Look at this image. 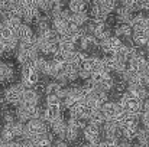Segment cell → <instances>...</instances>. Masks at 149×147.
Here are the masks:
<instances>
[{
	"instance_id": "obj_1",
	"label": "cell",
	"mask_w": 149,
	"mask_h": 147,
	"mask_svg": "<svg viewBox=\"0 0 149 147\" xmlns=\"http://www.w3.org/2000/svg\"><path fill=\"white\" fill-rule=\"evenodd\" d=\"M26 87L19 82V84H13L10 87H7L4 90V98H6V102L10 104V105H19L22 102V95H23V90Z\"/></svg>"
},
{
	"instance_id": "obj_2",
	"label": "cell",
	"mask_w": 149,
	"mask_h": 147,
	"mask_svg": "<svg viewBox=\"0 0 149 147\" xmlns=\"http://www.w3.org/2000/svg\"><path fill=\"white\" fill-rule=\"evenodd\" d=\"M83 137L90 146H99L100 139H101V127L88 123L83 128Z\"/></svg>"
},
{
	"instance_id": "obj_3",
	"label": "cell",
	"mask_w": 149,
	"mask_h": 147,
	"mask_svg": "<svg viewBox=\"0 0 149 147\" xmlns=\"http://www.w3.org/2000/svg\"><path fill=\"white\" fill-rule=\"evenodd\" d=\"M39 98H41V94L33 88H25L23 90V95H22V102L23 105H32V104H39ZM19 104V105H20Z\"/></svg>"
},
{
	"instance_id": "obj_4",
	"label": "cell",
	"mask_w": 149,
	"mask_h": 147,
	"mask_svg": "<svg viewBox=\"0 0 149 147\" xmlns=\"http://www.w3.org/2000/svg\"><path fill=\"white\" fill-rule=\"evenodd\" d=\"M101 111L106 117V120H114V117L117 115V112L120 111V107H119V102L117 101H107L101 105Z\"/></svg>"
},
{
	"instance_id": "obj_5",
	"label": "cell",
	"mask_w": 149,
	"mask_h": 147,
	"mask_svg": "<svg viewBox=\"0 0 149 147\" xmlns=\"http://www.w3.org/2000/svg\"><path fill=\"white\" fill-rule=\"evenodd\" d=\"M16 38L19 39V42H25V41H33V39L36 38V35H35V32L32 30L31 25L23 22L22 26L19 28L17 33H16Z\"/></svg>"
},
{
	"instance_id": "obj_6",
	"label": "cell",
	"mask_w": 149,
	"mask_h": 147,
	"mask_svg": "<svg viewBox=\"0 0 149 147\" xmlns=\"http://www.w3.org/2000/svg\"><path fill=\"white\" fill-rule=\"evenodd\" d=\"M130 25H132L133 30H146V28H148V25H149V16H145L143 13L138 12L133 16Z\"/></svg>"
},
{
	"instance_id": "obj_7",
	"label": "cell",
	"mask_w": 149,
	"mask_h": 147,
	"mask_svg": "<svg viewBox=\"0 0 149 147\" xmlns=\"http://www.w3.org/2000/svg\"><path fill=\"white\" fill-rule=\"evenodd\" d=\"M113 32H114V35H116V36H119V38H125V36L132 35L133 28H132V25H130V23L116 22V25H114V28H113Z\"/></svg>"
},
{
	"instance_id": "obj_8",
	"label": "cell",
	"mask_w": 149,
	"mask_h": 147,
	"mask_svg": "<svg viewBox=\"0 0 149 147\" xmlns=\"http://www.w3.org/2000/svg\"><path fill=\"white\" fill-rule=\"evenodd\" d=\"M15 77V72H13V68L9 65V63H4L0 61V84H4V82H10Z\"/></svg>"
},
{
	"instance_id": "obj_9",
	"label": "cell",
	"mask_w": 149,
	"mask_h": 147,
	"mask_svg": "<svg viewBox=\"0 0 149 147\" xmlns=\"http://www.w3.org/2000/svg\"><path fill=\"white\" fill-rule=\"evenodd\" d=\"M132 38H133V45L141 46V48H145L146 43L149 42V36L145 30H133Z\"/></svg>"
},
{
	"instance_id": "obj_10",
	"label": "cell",
	"mask_w": 149,
	"mask_h": 147,
	"mask_svg": "<svg viewBox=\"0 0 149 147\" xmlns=\"http://www.w3.org/2000/svg\"><path fill=\"white\" fill-rule=\"evenodd\" d=\"M90 4L86 0H68V9L72 13H80V12H88Z\"/></svg>"
},
{
	"instance_id": "obj_11",
	"label": "cell",
	"mask_w": 149,
	"mask_h": 147,
	"mask_svg": "<svg viewBox=\"0 0 149 147\" xmlns=\"http://www.w3.org/2000/svg\"><path fill=\"white\" fill-rule=\"evenodd\" d=\"M22 23H23V20H22V17H10V19H7V20H4V25L15 33V36H16V33H17V30H19V28L22 26Z\"/></svg>"
},
{
	"instance_id": "obj_12",
	"label": "cell",
	"mask_w": 149,
	"mask_h": 147,
	"mask_svg": "<svg viewBox=\"0 0 149 147\" xmlns=\"http://www.w3.org/2000/svg\"><path fill=\"white\" fill-rule=\"evenodd\" d=\"M78 131H80V128L78 127H75V126H71V124H68L67 123V130H65V140L67 141H70V143H72V141H75L77 140V137H78Z\"/></svg>"
},
{
	"instance_id": "obj_13",
	"label": "cell",
	"mask_w": 149,
	"mask_h": 147,
	"mask_svg": "<svg viewBox=\"0 0 149 147\" xmlns=\"http://www.w3.org/2000/svg\"><path fill=\"white\" fill-rule=\"evenodd\" d=\"M72 22H75L78 26H84L88 20H90V14L88 12H80V13H72Z\"/></svg>"
},
{
	"instance_id": "obj_14",
	"label": "cell",
	"mask_w": 149,
	"mask_h": 147,
	"mask_svg": "<svg viewBox=\"0 0 149 147\" xmlns=\"http://www.w3.org/2000/svg\"><path fill=\"white\" fill-rule=\"evenodd\" d=\"M88 123H91V124H96V126H99V127H103V124L106 123V117H104V114H103V111H101V108L97 110L90 118H88Z\"/></svg>"
},
{
	"instance_id": "obj_15",
	"label": "cell",
	"mask_w": 149,
	"mask_h": 147,
	"mask_svg": "<svg viewBox=\"0 0 149 147\" xmlns=\"http://www.w3.org/2000/svg\"><path fill=\"white\" fill-rule=\"evenodd\" d=\"M114 84H116V81H114V78L110 75V74H107V77L103 79V82L99 85L100 90H103V91H107V92H110L113 88H114Z\"/></svg>"
},
{
	"instance_id": "obj_16",
	"label": "cell",
	"mask_w": 149,
	"mask_h": 147,
	"mask_svg": "<svg viewBox=\"0 0 149 147\" xmlns=\"http://www.w3.org/2000/svg\"><path fill=\"white\" fill-rule=\"evenodd\" d=\"M62 88V85L56 81V79H54V81H49V82H47V90H45V94L48 95V94H56L59 90Z\"/></svg>"
},
{
	"instance_id": "obj_17",
	"label": "cell",
	"mask_w": 149,
	"mask_h": 147,
	"mask_svg": "<svg viewBox=\"0 0 149 147\" xmlns=\"http://www.w3.org/2000/svg\"><path fill=\"white\" fill-rule=\"evenodd\" d=\"M12 38H15V33L3 23V26L0 28V42H6V41H9Z\"/></svg>"
},
{
	"instance_id": "obj_18",
	"label": "cell",
	"mask_w": 149,
	"mask_h": 147,
	"mask_svg": "<svg viewBox=\"0 0 149 147\" xmlns=\"http://www.w3.org/2000/svg\"><path fill=\"white\" fill-rule=\"evenodd\" d=\"M107 74H109V72H106V71H94V72L91 74L90 79H93L97 85H100V84L103 82V79L107 77Z\"/></svg>"
},
{
	"instance_id": "obj_19",
	"label": "cell",
	"mask_w": 149,
	"mask_h": 147,
	"mask_svg": "<svg viewBox=\"0 0 149 147\" xmlns=\"http://www.w3.org/2000/svg\"><path fill=\"white\" fill-rule=\"evenodd\" d=\"M48 63H49V61H48V59H45V58H42V56H38V58H36V69H38L41 74H44V72H45V69H47Z\"/></svg>"
},
{
	"instance_id": "obj_20",
	"label": "cell",
	"mask_w": 149,
	"mask_h": 147,
	"mask_svg": "<svg viewBox=\"0 0 149 147\" xmlns=\"http://www.w3.org/2000/svg\"><path fill=\"white\" fill-rule=\"evenodd\" d=\"M61 101L62 99L58 97V94H48L47 95V105H49V104H58Z\"/></svg>"
},
{
	"instance_id": "obj_21",
	"label": "cell",
	"mask_w": 149,
	"mask_h": 147,
	"mask_svg": "<svg viewBox=\"0 0 149 147\" xmlns=\"http://www.w3.org/2000/svg\"><path fill=\"white\" fill-rule=\"evenodd\" d=\"M142 111H148L149 112V98L143 99V102H142Z\"/></svg>"
},
{
	"instance_id": "obj_22",
	"label": "cell",
	"mask_w": 149,
	"mask_h": 147,
	"mask_svg": "<svg viewBox=\"0 0 149 147\" xmlns=\"http://www.w3.org/2000/svg\"><path fill=\"white\" fill-rule=\"evenodd\" d=\"M145 49H146V53H148V59H149V42L146 43V46H145Z\"/></svg>"
},
{
	"instance_id": "obj_23",
	"label": "cell",
	"mask_w": 149,
	"mask_h": 147,
	"mask_svg": "<svg viewBox=\"0 0 149 147\" xmlns=\"http://www.w3.org/2000/svg\"><path fill=\"white\" fill-rule=\"evenodd\" d=\"M0 58H1V56H0Z\"/></svg>"
}]
</instances>
